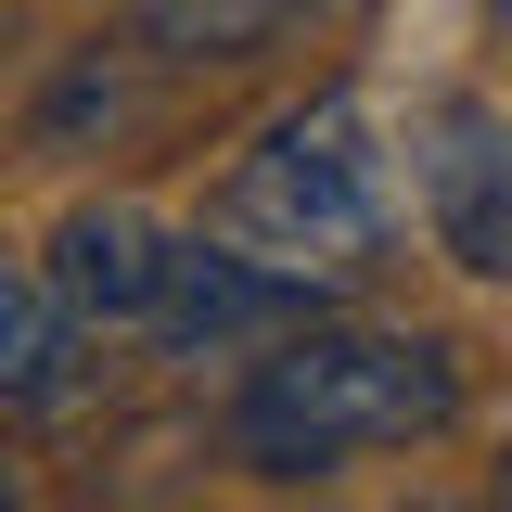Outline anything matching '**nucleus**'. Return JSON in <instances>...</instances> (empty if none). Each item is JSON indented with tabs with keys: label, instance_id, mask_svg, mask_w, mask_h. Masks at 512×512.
<instances>
[{
	"label": "nucleus",
	"instance_id": "nucleus-2",
	"mask_svg": "<svg viewBox=\"0 0 512 512\" xmlns=\"http://www.w3.org/2000/svg\"><path fill=\"white\" fill-rule=\"evenodd\" d=\"M384 218H397V192H384V128H372L359 90H308V103H282V116L244 141V167H231V231L308 256V269L372 256Z\"/></svg>",
	"mask_w": 512,
	"mask_h": 512
},
{
	"label": "nucleus",
	"instance_id": "nucleus-9",
	"mask_svg": "<svg viewBox=\"0 0 512 512\" xmlns=\"http://www.w3.org/2000/svg\"><path fill=\"white\" fill-rule=\"evenodd\" d=\"M500 500H512V448H500Z\"/></svg>",
	"mask_w": 512,
	"mask_h": 512
},
{
	"label": "nucleus",
	"instance_id": "nucleus-3",
	"mask_svg": "<svg viewBox=\"0 0 512 512\" xmlns=\"http://www.w3.org/2000/svg\"><path fill=\"white\" fill-rule=\"evenodd\" d=\"M295 320H333V282L282 244H205L192 231L180 269H167V308H154V346L167 359H244V346H282Z\"/></svg>",
	"mask_w": 512,
	"mask_h": 512
},
{
	"label": "nucleus",
	"instance_id": "nucleus-5",
	"mask_svg": "<svg viewBox=\"0 0 512 512\" xmlns=\"http://www.w3.org/2000/svg\"><path fill=\"white\" fill-rule=\"evenodd\" d=\"M52 282L90 308V333L116 346V333H154V308H167V269H180V231H154L141 205H64L52 218Z\"/></svg>",
	"mask_w": 512,
	"mask_h": 512
},
{
	"label": "nucleus",
	"instance_id": "nucleus-7",
	"mask_svg": "<svg viewBox=\"0 0 512 512\" xmlns=\"http://www.w3.org/2000/svg\"><path fill=\"white\" fill-rule=\"evenodd\" d=\"M116 116H128V64L90 39V52H64V64H52V90H39L26 141H39V154H90V141H103Z\"/></svg>",
	"mask_w": 512,
	"mask_h": 512
},
{
	"label": "nucleus",
	"instance_id": "nucleus-8",
	"mask_svg": "<svg viewBox=\"0 0 512 512\" xmlns=\"http://www.w3.org/2000/svg\"><path fill=\"white\" fill-rule=\"evenodd\" d=\"M141 13H154V39H167L180 64H244L295 0H141Z\"/></svg>",
	"mask_w": 512,
	"mask_h": 512
},
{
	"label": "nucleus",
	"instance_id": "nucleus-6",
	"mask_svg": "<svg viewBox=\"0 0 512 512\" xmlns=\"http://www.w3.org/2000/svg\"><path fill=\"white\" fill-rule=\"evenodd\" d=\"M90 359H103L90 308L52 282V256H26V269L0 282V410H13V423H52L64 397L90 384Z\"/></svg>",
	"mask_w": 512,
	"mask_h": 512
},
{
	"label": "nucleus",
	"instance_id": "nucleus-4",
	"mask_svg": "<svg viewBox=\"0 0 512 512\" xmlns=\"http://www.w3.org/2000/svg\"><path fill=\"white\" fill-rule=\"evenodd\" d=\"M423 218L461 282H512V116L500 103H436L423 128Z\"/></svg>",
	"mask_w": 512,
	"mask_h": 512
},
{
	"label": "nucleus",
	"instance_id": "nucleus-1",
	"mask_svg": "<svg viewBox=\"0 0 512 512\" xmlns=\"http://www.w3.org/2000/svg\"><path fill=\"white\" fill-rule=\"evenodd\" d=\"M461 423V346L397 320H295L231 384V461L269 487H320L359 448H410Z\"/></svg>",
	"mask_w": 512,
	"mask_h": 512
}]
</instances>
